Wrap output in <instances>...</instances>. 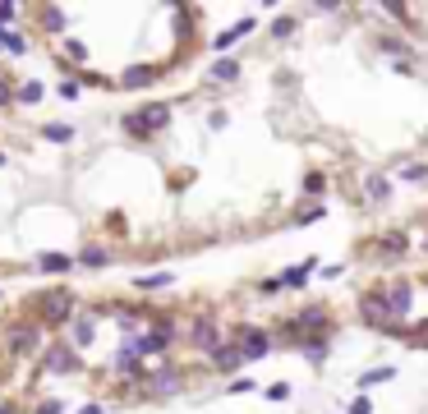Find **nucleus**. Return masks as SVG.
Listing matches in <instances>:
<instances>
[{"mask_svg": "<svg viewBox=\"0 0 428 414\" xmlns=\"http://www.w3.org/2000/svg\"><path fill=\"white\" fill-rule=\"evenodd\" d=\"M37 313H42L46 322H65V317L74 313V299H69L65 290H51V294H42V299H37Z\"/></svg>", "mask_w": 428, "mask_h": 414, "instance_id": "nucleus-1", "label": "nucleus"}, {"mask_svg": "<svg viewBox=\"0 0 428 414\" xmlns=\"http://www.w3.org/2000/svg\"><path fill=\"white\" fill-rule=\"evenodd\" d=\"M166 120H171V110H166V106H148L143 115H129L124 129H129V134H152V129H162Z\"/></svg>", "mask_w": 428, "mask_h": 414, "instance_id": "nucleus-2", "label": "nucleus"}, {"mask_svg": "<svg viewBox=\"0 0 428 414\" xmlns=\"http://www.w3.org/2000/svg\"><path fill=\"white\" fill-rule=\"evenodd\" d=\"M267 331H258V327H244V336H240V355L244 359H258V355H267Z\"/></svg>", "mask_w": 428, "mask_h": 414, "instance_id": "nucleus-3", "label": "nucleus"}, {"mask_svg": "<svg viewBox=\"0 0 428 414\" xmlns=\"http://www.w3.org/2000/svg\"><path fill=\"white\" fill-rule=\"evenodd\" d=\"M46 369H51V373H74L78 369V355L69 345H55V350H46Z\"/></svg>", "mask_w": 428, "mask_h": 414, "instance_id": "nucleus-4", "label": "nucleus"}, {"mask_svg": "<svg viewBox=\"0 0 428 414\" xmlns=\"http://www.w3.org/2000/svg\"><path fill=\"white\" fill-rule=\"evenodd\" d=\"M212 364H217L221 373H235L244 364V355H240V345H217L212 350Z\"/></svg>", "mask_w": 428, "mask_h": 414, "instance_id": "nucleus-5", "label": "nucleus"}, {"mask_svg": "<svg viewBox=\"0 0 428 414\" xmlns=\"http://www.w3.org/2000/svg\"><path fill=\"white\" fill-rule=\"evenodd\" d=\"M387 308H392V313H406V308H410V285H392V294H387Z\"/></svg>", "mask_w": 428, "mask_h": 414, "instance_id": "nucleus-6", "label": "nucleus"}, {"mask_svg": "<svg viewBox=\"0 0 428 414\" xmlns=\"http://www.w3.org/2000/svg\"><path fill=\"white\" fill-rule=\"evenodd\" d=\"M194 345L217 350V327H212V322H198V327H194Z\"/></svg>", "mask_w": 428, "mask_h": 414, "instance_id": "nucleus-7", "label": "nucleus"}, {"mask_svg": "<svg viewBox=\"0 0 428 414\" xmlns=\"http://www.w3.org/2000/svg\"><path fill=\"white\" fill-rule=\"evenodd\" d=\"M10 345L19 350V355H23V350H33V345H37V327H19V331L10 336Z\"/></svg>", "mask_w": 428, "mask_h": 414, "instance_id": "nucleus-8", "label": "nucleus"}, {"mask_svg": "<svg viewBox=\"0 0 428 414\" xmlns=\"http://www.w3.org/2000/svg\"><path fill=\"white\" fill-rule=\"evenodd\" d=\"M387 313H392V308H387L383 299H373V294H369V299H364V317H369V322H383Z\"/></svg>", "mask_w": 428, "mask_h": 414, "instance_id": "nucleus-9", "label": "nucleus"}, {"mask_svg": "<svg viewBox=\"0 0 428 414\" xmlns=\"http://www.w3.org/2000/svg\"><path fill=\"white\" fill-rule=\"evenodd\" d=\"M176 387H180V378H176V373H171V369H166V373H157V378H152V392H157V396L176 392Z\"/></svg>", "mask_w": 428, "mask_h": 414, "instance_id": "nucleus-10", "label": "nucleus"}, {"mask_svg": "<svg viewBox=\"0 0 428 414\" xmlns=\"http://www.w3.org/2000/svg\"><path fill=\"white\" fill-rule=\"evenodd\" d=\"M152 78H157V69H148V65L129 69V74H124V87H143V83H152Z\"/></svg>", "mask_w": 428, "mask_h": 414, "instance_id": "nucleus-11", "label": "nucleus"}, {"mask_svg": "<svg viewBox=\"0 0 428 414\" xmlns=\"http://www.w3.org/2000/svg\"><path fill=\"white\" fill-rule=\"evenodd\" d=\"M42 267L46 272H69V258L65 253H42Z\"/></svg>", "mask_w": 428, "mask_h": 414, "instance_id": "nucleus-12", "label": "nucleus"}, {"mask_svg": "<svg viewBox=\"0 0 428 414\" xmlns=\"http://www.w3.org/2000/svg\"><path fill=\"white\" fill-rule=\"evenodd\" d=\"M249 28H253V23H249V19H244V23H235L231 33H221V37H217V46H231V42H240V37H244V33H249Z\"/></svg>", "mask_w": 428, "mask_h": 414, "instance_id": "nucleus-13", "label": "nucleus"}, {"mask_svg": "<svg viewBox=\"0 0 428 414\" xmlns=\"http://www.w3.org/2000/svg\"><path fill=\"white\" fill-rule=\"evenodd\" d=\"M240 74V65H235V60H217V65H212V78H221V83H226V78H235Z\"/></svg>", "mask_w": 428, "mask_h": 414, "instance_id": "nucleus-14", "label": "nucleus"}, {"mask_svg": "<svg viewBox=\"0 0 428 414\" xmlns=\"http://www.w3.org/2000/svg\"><path fill=\"white\" fill-rule=\"evenodd\" d=\"M396 171H401V180H424V175H428V166H419V162H401Z\"/></svg>", "mask_w": 428, "mask_h": 414, "instance_id": "nucleus-15", "label": "nucleus"}, {"mask_svg": "<svg viewBox=\"0 0 428 414\" xmlns=\"http://www.w3.org/2000/svg\"><path fill=\"white\" fill-rule=\"evenodd\" d=\"M88 341H92V322H88V317H78V322H74V345H88Z\"/></svg>", "mask_w": 428, "mask_h": 414, "instance_id": "nucleus-16", "label": "nucleus"}, {"mask_svg": "<svg viewBox=\"0 0 428 414\" xmlns=\"http://www.w3.org/2000/svg\"><path fill=\"white\" fill-rule=\"evenodd\" d=\"M46 138H51V143H69V138H74V129H69V124H46Z\"/></svg>", "mask_w": 428, "mask_h": 414, "instance_id": "nucleus-17", "label": "nucleus"}, {"mask_svg": "<svg viewBox=\"0 0 428 414\" xmlns=\"http://www.w3.org/2000/svg\"><path fill=\"white\" fill-rule=\"evenodd\" d=\"M387 194H392V185H387L383 175H373V180H369V198H378V203H383Z\"/></svg>", "mask_w": 428, "mask_h": 414, "instance_id": "nucleus-18", "label": "nucleus"}, {"mask_svg": "<svg viewBox=\"0 0 428 414\" xmlns=\"http://www.w3.org/2000/svg\"><path fill=\"white\" fill-rule=\"evenodd\" d=\"M37 97H42V83H23L19 87V101H37Z\"/></svg>", "mask_w": 428, "mask_h": 414, "instance_id": "nucleus-19", "label": "nucleus"}, {"mask_svg": "<svg viewBox=\"0 0 428 414\" xmlns=\"http://www.w3.org/2000/svg\"><path fill=\"white\" fill-rule=\"evenodd\" d=\"M378 244H383V249H392V253H401V249H406V235H383Z\"/></svg>", "mask_w": 428, "mask_h": 414, "instance_id": "nucleus-20", "label": "nucleus"}, {"mask_svg": "<svg viewBox=\"0 0 428 414\" xmlns=\"http://www.w3.org/2000/svg\"><path fill=\"white\" fill-rule=\"evenodd\" d=\"M304 276H308V267H290L281 281H285V285H304Z\"/></svg>", "mask_w": 428, "mask_h": 414, "instance_id": "nucleus-21", "label": "nucleus"}, {"mask_svg": "<svg viewBox=\"0 0 428 414\" xmlns=\"http://www.w3.org/2000/svg\"><path fill=\"white\" fill-rule=\"evenodd\" d=\"M5 46H10V51H14V55H23V51H28V42H23V37H19V33H5Z\"/></svg>", "mask_w": 428, "mask_h": 414, "instance_id": "nucleus-22", "label": "nucleus"}, {"mask_svg": "<svg viewBox=\"0 0 428 414\" xmlns=\"http://www.w3.org/2000/svg\"><path fill=\"white\" fill-rule=\"evenodd\" d=\"M83 262H88V267H106V253H101V249H88V253H83Z\"/></svg>", "mask_w": 428, "mask_h": 414, "instance_id": "nucleus-23", "label": "nucleus"}, {"mask_svg": "<svg viewBox=\"0 0 428 414\" xmlns=\"http://www.w3.org/2000/svg\"><path fill=\"white\" fill-rule=\"evenodd\" d=\"M166 281H171V276H143L138 285H143V290H157V285H166Z\"/></svg>", "mask_w": 428, "mask_h": 414, "instance_id": "nucleus-24", "label": "nucleus"}, {"mask_svg": "<svg viewBox=\"0 0 428 414\" xmlns=\"http://www.w3.org/2000/svg\"><path fill=\"white\" fill-rule=\"evenodd\" d=\"M37 414H60V401H46V405H37Z\"/></svg>", "mask_w": 428, "mask_h": 414, "instance_id": "nucleus-25", "label": "nucleus"}, {"mask_svg": "<svg viewBox=\"0 0 428 414\" xmlns=\"http://www.w3.org/2000/svg\"><path fill=\"white\" fill-rule=\"evenodd\" d=\"M5 101H10V92H5V87H0V106H5Z\"/></svg>", "mask_w": 428, "mask_h": 414, "instance_id": "nucleus-26", "label": "nucleus"}, {"mask_svg": "<svg viewBox=\"0 0 428 414\" xmlns=\"http://www.w3.org/2000/svg\"><path fill=\"white\" fill-rule=\"evenodd\" d=\"M0 414H14V410H10V405H0Z\"/></svg>", "mask_w": 428, "mask_h": 414, "instance_id": "nucleus-27", "label": "nucleus"}]
</instances>
